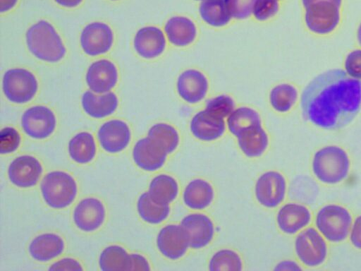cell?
<instances>
[{
  "instance_id": "cell-47",
  "label": "cell",
  "mask_w": 361,
  "mask_h": 271,
  "mask_svg": "<svg viewBox=\"0 0 361 271\" xmlns=\"http://www.w3.org/2000/svg\"><path fill=\"white\" fill-rule=\"evenodd\" d=\"M275 270H300L302 268L298 263L292 260H283L279 263L274 267Z\"/></svg>"
},
{
  "instance_id": "cell-5",
  "label": "cell",
  "mask_w": 361,
  "mask_h": 271,
  "mask_svg": "<svg viewBox=\"0 0 361 271\" xmlns=\"http://www.w3.org/2000/svg\"><path fill=\"white\" fill-rule=\"evenodd\" d=\"M39 85L37 73L27 67L13 66L2 75V94L8 102L14 104L32 101L39 94Z\"/></svg>"
},
{
  "instance_id": "cell-48",
  "label": "cell",
  "mask_w": 361,
  "mask_h": 271,
  "mask_svg": "<svg viewBox=\"0 0 361 271\" xmlns=\"http://www.w3.org/2000/svg\"><path fill=\"white\" fill-rule=\"evenodd\" d=\"M319 1H331V2L336 3L338 5H341L342 6H345V0H300L302 8H303L312 4H314L316 2H319Z\"/></svg>"
},
{
  "instance_id": "cell-27",
  "label": "cell",
  "mask_w": 361,
  "mask_h": 271,
  "mask_svg": "<svg viewBox=\"0 0 361 271\" xmlns=\"http://www.w3.org/2000/svg\"><path fill=\"white\" fill-rule=\"evenodd\" d=\"M301 92L291 82H281L274 85L269 92V102L274 111L286 114L292 111L300 103Z\"/></svg>"
},
{
  "instance_id": "cell-51",
  "label": "cell",
  "mask_w": 361,
  "mask_h": 271,
  "mask_svg": "<svg viewBox=\"0 0 361 271\" xmlns=\"http://www.w3.org/2000/svg\"><path fill=\"white\" fill-rule=\"evenodd\" d=\"M279 1H283V0H279Z\"/></svg>"
},
{
  "instance_id": "cell-1",
  "label": "cell",
  "mask_w": 361,
  "mask_h": 271,
  "mask_svg": "<svg viewBox=\"0 0 361 271\" xmlns=\"http://www.w3.org/2000/svg\"><path fill=\"white\" fill-rule=\"evenodd\" d=\"M300 104L306 122L326 131L350 125L361 112V81L343 68L326 70L312 78L301 91Z\"/></svg>"
},
{
  "instance_id": "cell-16",
  "label": "cell",
  "mask_w": 361,
  "mask_h": 271,
  "mask_svg": "<svg viewBox=\"0 0 361 271\" xmlns=\"http://www.w3.org/2000/svg\"><path fill=\"white\" fill-rule=\"evenodd\" d=\"M97 136L100 146L104 151L117 153L128 145L131 138V131L125 121L112 119L99 126Z\"/></svg>"
},
{
  "instance_id": "cell-21",
  "label": "cell",
  "mask_w": 361,
  "mask_h": 271,
  "mask_svg": "<svg viewBox=\"0 0 361 271\" xmlns=\"http://www.w3.org/2000/svg\"><path fill=\"white\" fill-rule=\"evenodd\" d=\"M226 128L224 119L216 116L205 109L197 112L190 121L192 135L201 141L211 142L221 138Z\"/></svg>"
},
{
  "instance_id": "cell-15",
  "label": "cell",
  "mask_w": 361,
  "mask_h": 271,
  "mask_svg": "<svg viewBox=\"0 0 361 271\" xmlns=\"http://www.w3.org/2000/svg\"><path fill=\"white\" fill-rule=\"evenodd\" d=\"M157 247L165 258L177 260L187 253L190 243L180 224H169L163 227L157 236Z\"/></svg>"
},
{
  "instance_id": "cell-40",
  "label": "cell",
  "mask_w": 361,
  "mask_h": 271,
  "mask_svg": "<svg viewBox=\"0 0 361 271\" xmlns=\"http://www.w3.org/2000/svg\"><path fill=\"white\" fill-rule=\"evenodd\" d=\"M21 142L18 131L12 126H6L0 132V152L9 154L16 151Z\"/></svg>"
},
{
  "instance_id": "cell-46",
  "label": "cell",
  "mask_w": 361,
  "mask_h": 271,
  "mask_svg": "<svg viewBox=\"0 0 361 271\" xmlns=\"http://www.w3.org/2000/svg\"><path fill=\"white\" fill-rule=\"evenodd\" d=\"M20 2L21 0H0L1 16H7L15 11Z\"/></svg>"
},
{
  "instance_id": "cell-28",
  "label": "cell",
  "mask_w": 361,
  "mask_h": 271,
  "mask_svg": "<svg viewBox=\"0 0 361 271\" xmlns=\"http://www.w3.org/2000/svg\"><path fill=\"white\" fill-rule=\"evenodd\" d=\"M198 13L201 20L213 28H224L233 19L227 0H202Z\"/></svg>"
},
{
  "instance_id": "cell-18",
  "label": "cell",
  "mask_w": 361,
  "mask_h": 271,
  "mask_svg": "<svg viewBox=\"0 0 361 271\" xmlns=\"http://www.w3.org/2000/svg\"><path fill=\"white\" fill-rule=\"evenodd\" d=\"M190 243L193 249L208 246L214 235V224L212 219L204 213L194 212L185 216L180 221Z\"/></svg>"
},
{
  "instance_id": "cell-31",
  "label": "cell",
  "mask_w": 361,
  "mask_h": 271,
  "mask_svg": "<svg viewBox=\"0 0 361 271\" xmlns=\"http://www.w3.org/2000/svg\"><path fill=\"white\" fill-rule=\"evenodd\" d=\"M68 150L74 162L78 164L90 162L94 158L97 150L93 135L87 131L76 133L69 140Z\"/></svg>"
},
{
  "instance_id": "cell-24",
  "label": "cell",
  "mask_w": 361,
  "mask_h": 271,
  "mask_svg": "<svg viewBox=\"0 0 361 271\" xmlns=\"http://www.w3.org/2000/svg\"><path fill=\"white\" fill-rule=\"evenodd\" d=\"M80 104L83 112L90 117L104 119L117 110L118 97L113 91L99 94L87 90L81 95Z\"/></svg>"
},
{
  "instance_id": "cell-10",
  "label": "cell",
  "mask_w": 361,
  "mask_h": 271,
  "mask_svg": "<svg viewBox=\"0 0 361 271\" xmlns=\"http://www.w3.org/2000/svg\"><path fill=\"white\" fill-rule=\"evenodd\" d=\"M56 116L54 110L44 104H35L27 108L20 119L24 133L32 139L50 137L56 130Z\"/></svg>"
},
{
  "instance_id": "cell-52",
  "label": "cell",
  "mask_w": 361,
  "mask_h": 271,
  "mask_svg": "<svg viewBox=\"0 0 361 271\" xmlns=\"http://www.w3.org/2000/svg\"><path fill=\"white\" fill-rule=\"evenodd\" d=\"M200 1H202V0H200Z\"/></svg>"
},
{
  "instance_id": "cell-23",
  "label": "cell",
  "mask_w": 361,
  "mask_h": 271,
  "mask_svg": "<svg viewBox=\"0 0 361 271\" xmlns=\"http://www.w3.org/2000/svg\"><path fill=\"white\" fill-rule=\"evenodd\" d=\"M310 210L304 205L288 203L282 205L276 214L279 229L284 234H295L311 222Z\"/></svg>"
},
{
  "instance_id": "cell-34",
  "label": "cell",
  "mask_w": 361,
  "mask_h": 271,
  "mask_svg": "<svg viewBox=\"0 0 361 271\" xmlns=\"http://www.w3.org/2000/svg\"><path fill=\"white\" fill-rule=\"evenodd\" d=\"M147 136L159 145L168 155L173 152L180 143L177 128L166 122H158L151 126Z\"/></svg>"
},
{
  "instance_id": "cell-14",
  "label": "cell",
  "mask_w": 361,
  "mask_h": 271,
  "mask_svg": "<svg viewBox=\"0 0 361 271\" xmlns=\"http://www.w3.org/2000/svg\"><path fill=\"white\" fill-rule=\"evenodd\" d=\"M286 181L283 175L276 171H267L256 181L255 195L257 202L267 208L279 206L284 200Z\"/></svg>"
},
{
  "instance_id": "cell-3",
  "label": "cell",
  "mask_w": 361,
  "mask_h": 271,
  "mask_svg": "<svg viewBox=\"0 0 361 271\" xmlns=\"http://www.w3.org/2000/svg\"><path fill=\"white\" fill-rule=\"evenodd\" d=\"M302 9L304 28L314 37H331L336 33L343 25L345 6L336 3L319 1Z\"/></svg>"
},
{
  "instance_id": "cell-45",
  "label": "cell",
  "mask_w": 361,
  "mask_h": 271,
  "mask_svg": "<svg viewBox=\"0 0 361 271\" xmlns=\"http://www.w3.org/2000/svg\"><path fill=\"white\" fill-rule=\"evenodd\" d=\"M60 9L73 11L82 8L87 0H50Z\"/></svg>"
},
{
  "instance_id": "cell-33",
  "label": "cell",
  "mask_w": 361,
  "mask_h": 271,
  "mask_svg": "<svg viewBox=\"0 0 361 271\" xmlns=\"http://www.w3.org/2000/svg\"><path fill=\"white\" fill-rule=\"evenodd\" d=\"M137 210L140 218L147 223L158 224L166 220L170 214L169 205L154 201L148 192L142 193L137 201Z\"/></svg>"
},
{
  "instance_id": "cell-22",
  "label": "cell",
  "mask_w": 361,
  "mask_h": 271,
  "mask_svg": "<svg viewBox=\"0 0 361 271\" xmlns=\"http://www.w3.org/2000/svg\"><path fill=\"white\" fill-rule=\"evenodd\" d=\"M167 155L166 152L148 136L139 139L133 148L134 162L147 171H154L161 168Z\"/></svg>"
},
{
  "instance_id": "cell-41",
  "label": "cell",
  "mask_w": 361,
  "mask_h": 271,
  "mask_svg": "<svg viewBox=\"0 0 361 271\" xmlns=\"http://www.w3.org/2000/svg\"><path fill=\"white\" fill-rule=\"evenodd\" d=\"M233 18L244 20L252 16L256 0H227Z\"/></svg>"
},
{
  "instance_id": "cell-50",
  "label": "cell",
  "mask_w": 361,
  "mask_h": 271,
  "mask_svg": "<svg viewBox=\"0 0 361 271\" xmlns=\"http://www.w3.org/2000/svg\"><path fill=\"white\" fill-rule=\"evenodd\" d=\"M109 4H122L128 0H103Z\"/></svg>"
},
{
  "instance_id": "cell-25",
  "label": "cell",
  "mask_w": 361,
  "mask_h": 271,
  "mask_svg": "<svg viewBox=\"0 0 361 271\" xmlns=\"http://www.w3.org/2000/svg\"><path fill=\"white\" fill-rule=\"evenodd\" d=\"M214 198L212 184L203 179H194L185 186L183 192V201L186 207L195 210L208 207Z\"/></svg>"
},
{
  "instance_id": "cell-13",
  "label": "cell",
  "mask_w": 361,
  "mask_h": 271,
  "mask_svg": "<svg viewBox=\"0 0 361 271\" xmlns=\"http://www.w3.org/2000/svg\"><path fill=\"white\" fill-rule=\"evenodd\" d=\"M168 41L164 30L153 25L140 28L133 38V48L136 55L146 61L155 60L166 50Z\"/></svg>"
},
{
  "instance_id": "cell-44",
  "label": "cell",
  "mask_w": 361,
  "mask_h": 271,
  "mask_svg": "<svg viewBox=\"0 0 361 271\" xmlns=\"http://www.w3.org/2000/svg\"><path fill=\"white\" fill-rule=\"evenodd\" d=\"M350 240L355 248L361 250V215L353 222L350 231Z\"/></svg>"
},
{
  "instance_id": "cell-38",
  "label": "cell",
  "mask_w": 361,
  "mask_h": 271,
  "mask_svg": "<svg viewBox=\"0 0 361 271\" xmlns=\"http://www.w3.org/2000/svg\"><path fill=\"white\" fill-rule=\"evenodd\" d=\"M280 9L279 0H256L252 16L259 22H267L274 18Z\"/></svg>"
},
{
  "instance_id": "cell-19",
  "label": "cell",
  "mask_w": 361,
  "mask_h": 271,
  "mask_svg": "<svg viewBox=\"0 0 361 271\" xmlns=\"http://www.w3.org/2000/svg\"><path fill=\"white\" fill-rule=\"evenodd\" d=\"M42 171V166L36 157L24 155L16 157L10 163L8 176L16 186L26 188L37 184Z\"/></svg>"
},
{
  "instance_id": "cell-2",
  "label": "cell",
  "mask_w": 361,
  "mask_h": 271,
  "mask_svg": "<svg viewBox=\"0 0 361 271\" xmlns=\"http://www.w3.org/2000/svg\"><path fill=\"white\" fill-rule=\"evenodd\" d=\"M24 44L29 54L37 61L55 66L68 56L67 42L56 23L39 17L29 23L24 33Z\"/></svg>"
},
{
  "instance_id": "cell-17",
  "label": "cell",
  "mask_w": 361,
  "mask_h": 271,
  "mask_svg": "<svg viewBox=\"0 0 361 271\" xmlns=\"http://www.w3.org/2000/svg\"><path fill=\"white\" fill-rule=\"evenodd\" d=\"M163 30L168 43L176 48H186L192 45L199 35L196 23L191 18L183 15L169 18Z\"/></svg>"
},
{
  "instance_id": "cell-49",
  "label": "cell",
  "mask_w": 361,
  "mask_h": 271,
  "mask_svg": "<svg viewBox=\"0 0 361 271\" xmlns=\"http://www.w3.org/2000/svg\"><path fill=\"white\" fill-rule=\"evenodd\" d=\"M355 40L357 46L361 47V18L357 22L355 31Z\"/></svg>"
},
{
  "instance_id": "cell-4",
  "label": "cell",
  "mask_w": 361,
  "mask_h": 271,
  "mask_svg": "<svg viewBox=\"0 0 361 271\" xmlns=\"http://www.w3.org/2000/svg\"><path fill=\"white\" fill-rule=\"evenodd\" d=\"M350 167L346 151L340 146L331 145L319 148L312 161V172L320 182L333 185L345 180Z\"/></svg>"
},
{
  "instance_id": "cell-29",
  "label": "cell",
  "mask_w": 361,
  "mask_h": 271,
  "mask_svg": "<svg viewBox=\"0 0 361 271\" xmlns=\"http://www.w3.org/2000/svg\"><path fill=\"white\" fill-rule=\"evenodd\" d=\"M242 152L248 157H259L267 150L269 138L262 125L253 126L242 131L237 137Z\"/></svg>"
},
{
  "instance_id": "cell-9",
  "label": "cell",
  "mask_w": 361,
  "mask_h": 271,
  "mask_svg": "<svg viewBox=\"0 0 361 271\" xmlns=\"http://www.w3.org/2000/svg\"><path fill=\"white\" fill-rule=\"evenodd\" d=\"M295 252L305 266L314 267L326 260L328 247L324 237L313 227L301 231L295 239Z\"/></svg>"
},
{
  "instance_id": "cell-43",
  "label": "cell",
  "mask_w": 361,
  "mask_h": 271,
  "mask_svg": "<svg viewBox=\"0 0 361 271\" xmlns=\"http://www.w3.org/2000/svg\"><path fill=\"white\" fill-rule=\"evenodd\" d=\"M150 265L147 259L138 253L129 255L128 270H149Z\"/></svg>"
},
{
  "instance_id": "cell-20",
  "label": "cell",
  "mask_w": 361,
  "mask_h": 271,
  "mask_svg": "<svg viewBox=\"0 0 361 271\" xmlns=\"http://www.w3.org/2000/svg\"><path fill=\"white\" fill-rule=\"evenodd\" d=\"M106 210L104 204L96 198L81 200L73 210V222L81 231L91 232L98 229L104 223Z\"/></svg>"
},
{
  "instance_id": "cell-8",
  "label": "cell",
  "mask_w": 361,
  "mask_h": 271,
  "mask_svg": "<svg viewBox=\"0 0 361 271\" xmlns=\"http://www.w3.org/2000/svg\"><path fill=\"white\" fill-rule=\"evenodd\" d=\"M116 40L114 30L109 23L95 20L86 23L79 36L82 53L89 57L104 56L112 49Z\"/></svg>"
},
{
  "instance_id": "cell-12",
  "label": "cell",
  "mask_w": 361,
  "mask_h": 271,
  "mask_svg": "<svg viewBox=\"0 0 361 271\" xmlns=\"http://www.w3.org/2000/svg\"><path fill=\"white\" fill-rule=\"evenodd\" d=\"M119 78L118 68L114 61L99 58L87 66L85 80L88 90L100 94L113 91Z\"/></svg>"
},
{
  "instance_id": "cell-36",
  "label": "cell",
  "mask_w": 361,
  "mask_h": 271,
  "mask_svg": "<svg viewBox=\"0 0 361 271\" xmlns=\"http://www.w3.org/2000/svg\"><path fill=\"white\" fill-rule=\"evenodd\" d=\"M210 271L242 270L243 261L239 254L231 249L223 248L216 251L209 261Z\"/></svg>"
},
{
  "instance_id": "cell-37",
  "label": "cell",
  "mask_w": 361,
  "mask_h": 271,
  "mask_svg": "<svg viewBox=\"0 0 361 271\" xmlns=\"http://www.w3.org/2000/svg\"><path fill=\"white\" fill-rule=\"evenodd\" d=\"M234 98L226 93L216 95L208 99L204 109L211 114L222 119H226L235 108Z\"/></svg>"
},
{
  "instance_id": "cell-26",
  "label": "cell",
  "mask_w": 361,
  "mask_h": 271,
  "mask_svg": "<svg viewBox=\"0 0 361 271\" xmlns=\"http://www.w3.org/2000/svg\"><path fill=\"white\" fill-rule=\"evenodd\" d=\"M65 248L63 239L54 233H44L35 237L29 245V253L35 260L47 262L60 255Z\"/></svg>"
},
{
  "instance_id": "cell-39",
  "label": "cell",
  "mask_w": 361,
  "mask_h": 271,
  "mask_svg": "<svg viewBox=\"0 0 361 271\" xmlns=\"http://www.w3.org/2000/svg\"><path fill=\"white\" fill-rule=\"evenodd\" d=\"M342 68L350 77L361 81V47L348 50L343 58Z\"/></svg>"
},
{
  "instance_id": "cell-30",
  "label": "cell",
  "mask_w": 361,
  "mask_h": 271,
  "mask_svg": "<svg viewBox=\"0 0 361 271\" xmlns=\"http://www.w3.org/2000/svg\"><path fill=\"white\" fill-rule=\"evenodd\" d=\"M178 191V183L173 176L166 174H159L149 182L147 192L156 203L169 205L176 199Z\"/></svg>"
},
{
  "instance_id": "cell-7",
  "label": "cell",
  "mask_w": 361,
  "mask_h": 271,
  "mask_svg": "<svg viewBox=\"0 0 361 271\" xmlns=\"http://www.w3.org/2000/svg\"><path fill=\"white\" fill-rule=\"evenodd\" d=\"M42 198L47 205L54 209H62L75 200L78 186L72 176L63 171L47 173L41 182Z\"/></svg>"
},
{
  "instance_id": "cell-11",
  "label": "cell",
  "mask_w": 361,
  "mask_h": 271,
  "mask_svg": "<svg viewBox=\"0 0 361 271\" xmlns=\"http://www.w3.org/2000/svg\"><path fill=\"white\" fill-rule=\"evenodd\" d=\"M209 80L202 70L188 68L183 70L176 80V91L179 98L189 104L202 102L209 91Z\"/></svg>"
},
{
  "instance_id": "cell-35",
  "label": "cell",
  "mask_w": 361,
  "mask_h": 271,
  "mask_svg": "<svg viewBox=\"0 0 361 271\" xmlns=\"http://www.w3.org/2000/svg\"><path fill=\"white\" fill-rule=\"evenodd\" d=\"M129 254L121 246L106 247L99 258V268L102 271L128 270Z\"/></svg>"
},
{
  "instance_id": "cell-32",
  "label": "cell",
  "mask_w": 361,
  "mask_h": 271,
  "mask_svg": "<svg viewBox=\"0 0 361 271\" xmlns=\"http://www.w3.org/2000/svg\"><path fill=\"white\" fill-rule=\"evenodd\" d=\"M226 124L228 131L235 137L249 128L262 125L259 112L249 106L235 107L226 118Z\"/></svg>"
},
{
  "instance_id": "cell-6",
  "label": "cell",
  "mask_w": 361,
  "mask_h": 271,
  "mask_svg": "<svg viewBox=\"0 0 361 271\" xmlns=\"http://www.w3.org/2000/svg\"><path fill=\"white\" fill-rule=\"evenodd\" d=\"M350 211L338 204H328L316 215L315 224L324 239L331 243L344 241L350 234L353 224Z\"/></svg>"
},
{
  "instance_id": "cell-42",
  "label": "cell",
  "mask_w": 361,
  "mask_h": 271,
  "mask_svg": "<svg viewBox=\"0 0 361 271\" xmlns=\"http://www.w3.org/2000/svg\"><path fill=\"white\" fill-rule=\"evenodd\" d=\"M80 263L74 258H65L54 263L49 268L51 271L82 270Z\"/></svg>"
}]
</instances>
